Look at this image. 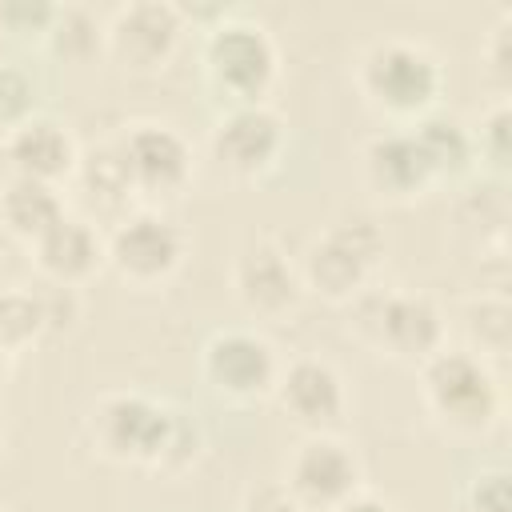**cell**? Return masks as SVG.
Returning a JSON list of instances; mask_svg holds the SVG:
<instances>
[{"instance_id":"cell-15","label":"cell","mask_w":512,"mask_h":512,"mask_svg":"<svg viewBox=\"0 0 512 512\" xmlns=\"http://www.w3.org/2000/svg\"><path fill=\"white\" fill-rule=\"evenodd\" d=\"M0 148H4V160H8L12 176H28V180H44V184H56V180L72 176L76 160H80V148H76L72 132L60 120L40 116V112L4 128Z\"/></svg>"},{"instance_id":"cell-4","label":"cell","mask_w":512,"mask_h":512,"mask_svg":"<svg viewBox=\"0 0 512 512\" xmlns=\"http://www.w3.org/2000/svg\"><path fill=\"white\" fill-rule=\"evenodd\" d=\"M200 64L208 84L228 100V108H236V104H264L280 56L264 24L244 16H220L204 36Z\"/></svg>"},{"instance_id":"cell-31","label":"cell","mask_w":512,"mask_h":512,"mask_svg":"<svg viewBox=\"0 0 512 512\" xmlns=\"http://www.w3.org/2000/svg\"><path fill=\"white\" fill-rule=\"evenodd\" d=\"M336 512H396L388 500H380V496H372V492H356L348 504H340Z\"/></svg>"},{"instance_id":"cell-24","label":"cell","mask_w":512,"mask_h":512,"mask_svg":"<svg viewBox=\"0 0 512 512\" xmlns=\"http://www.w3.org/2000/svg\"><path fill=\"white\" fill-rule=\"evenodd\" d=\"M200 452H204V428H200L184 408H176V412H172V432H168V444H164V452H160L156 472L176 476V472L192 468V464L200 460Z\"/></svg>"},{"instance_id":"cell-27","label":"cell","mask_w":512,"mask_h":512,"mask_svg":"<svg viewBox=\"0 0 512 512\" xmlns=\"http://www.w3.org/2000/svg\"><path fill=\"white\" fill-rule=\"evenodd\" d=\"M464 508H468V512H512L508 472H504V468L480 472V476L468 484V492H464Z\"/></svg>"},{"instance_id":"cell-32","label":"cell","mask_w":512,"mask_h":512,"mask_svg":"<svg viewBox=\"0 0 512 512\" xmlns=\"http://www.w3.org/2000/svg\"><path fill=\"white\" fill-rule=\"evenodd\" d=\"M4 368H8V352L0 348V376H4Z\"/></svg>"},{"instance_id":"cell-7","label":"cell","mask_w":512,"mask_h":512,"mask_svg":"<svg viewBox=\"0 0 512 512\" xmlns=\"http://www.w3.org/2000/svg\"><path fill=\"white\" fill-rule=\"evenodd\" d=\"M104 260L124 284L156 288L184 260V232L156 208L128 212L104 240Z\"/></svg>"},{"instance_id":"cell-14","label":"cell","mask_w":512,"mask_h":512,"mask_svg":"<svg viewBox=\"0 0 512 512\" xmlns=\"http://www.w3.org/2000/svg\"><path fill=\"white\" fill-rule=\"evenodd\" d=\"M232 288H236V300L252 316L276 320V316L296 308V300L304 292V280H300V268L276 244L260 240V244L240 252V260L232 268Z\"/></svg>"},{"instance_id":"cell-33","label":"cell","mask_w":512,"mask_h":512,"mask_svg":"<svg viewBox=\"0 0 512 512\" xmlns=\"http://www.w3.org/2000/svg\"><path fill=\"white\" fill-rule=\"evenodd\" d=\"M0 512H4V508H0Z\"/></svg>"},{"instance_id":"cell-12","label":"cell","mask_w":512,"mask_h":512,"mask_svg":"<svg viewBox=\"0 0 512 512\" xmlns=\"http://www.w3.org/2000/svg\"><path fill=\"white\" fill-rule=\"evenodd\" d=\"M180 36H184V8L168 0H136L112 16V24L104 28V48L120 64L152 72L172 60Z\"/></svg>"},{"instance_id":"cell-1","label":"cell","mask_w":512,"mask_h":512,"mask_svg":"<svg viewBox=\"0 0 512 512\" xmlns=\"http://www.w3.org/2000/svg\"><path fill=\"white\" fill-rule=\"evenodd\" d=\"M356 84H360V96L376 112H384L388 120L416 124L420 116L436 112V100L444 88V68L432 56V48H424L420 40L384 36V40L368 44V52L360 56Z\"/></svg>"},{"instance_id":"cell-28","label":"cell","mask_w":512,"mask_h":512,"mask_svg":"<svg viewBox=\"0 0 512 512\" xmlns=\"http://www.w3.org/2000/svg\"><path fill=\"white\" fill-rule=\"evenodd\" d=\"M52 16H56V8L52 4H32V0H8V4H0V28H8V32H20V36H28V32H48V24H52Z\"/></svg>"},{"instance_id":"cell-10","label":"cell","mask_w":512,"mask_h":512,"mask_svg":"<svg viewBox=\"0 0 512 512\" xmlns=\"http://www.w3.org/2000/svg\"><path fill=\"white\" fill-rule=\"evenodd\" d=\"M116 144L124 156L128 184L144 200H168L192 180V148L172 124L140 120Z\"/></svg>"},{"instance_id":"cell-18","label":"cell","mask_w":512,"mask_h":512,"mask_svg":"<svg viewBox=\"0 0 512 512\" xmlns=\"http://www.w3.org/2000/svg\"><path fill=\"white\" fill-rule=\"evenodd\" d=\"M64 196L56 184L28 180V176H8L0 188V224L8 236L20 244H36L60 216H64Z\"/></svg>"},{"instance_id":"cell-11","label":"cell","mask_w":512,"mask_h":512,"mask_svg":"<svg viewBox=\"0 0 512 512\" xmlns=\"http://www.w3.org/2000/svg\"><path fill=\"white\" fill-rule=\"evenodd\" d=\"M208 148L228 176L256 180L272 172L284 152V120L268 104H236L216 120Z\"/></svg>"},{"instance_id":"cell-9","label":"cell","mask_w":512,"mask_h":512,"mask_svg":"<svg viewBox=\"0 0 512 512\" xmlns=\"http://www.w3.org/2000/svg\"><path fill=\"white\" fill-rule=\"evenodd\" d=\"M284 488L304 512H336L356 492H364L360 488V460L332 432H316L288 456Z\"/></svg>"},{"instance_id":"cell-8","label":"cell","mask_w":512,"mask_h":512,"mask_svg":"<svg viewBox=\"0 0 512 512\" xmlns=\"http://www.w3.org/2000/svg\"><path fill=\"white\" fill-rule=\"evenodd\" d=\"M200 372H204L208 388L220 400H228V404H252V400H264L276 388L280 360H276V348L260 332L228 328V332H216L204 344Z\"/></svg>"},{"instance_id":"cell-22","label":"cell","mask_w":512,"mask_h":512,"mask_svg":"<svg viewBox=\"0 0 512 512\" xmlns=\"http://www.w3.org/2000/svg\"><path fill=\"white\" fill-rule=\"evenodd\" d=\"M44 36H48L52 52L68 56V60H88L104 44V28L88 8H56Z\"/></svg>"},{"instance_id":"cell-6","label":"cell","mask_w":512,"mask_h":512,"mask_svg":"<svg viewBox=\"0 0 512 512\" xmlns=\"http://www.w3.org/2000/svg\"><path fill=\"white\" fill-rule=\"evenodd\" d=\"M384 256V236L372 220L364 216H352V220H340L332 224L320 240L308 244L304 252V264H300V280L320 292L324 300H356L360 292H368V276L376 272Z\"/></svg>"},{"instance_id":"cell-30","label":"cell","mask_w":512,"mask_h":512,"mask_svg":"<svg viewBox=\"0 0 512 512\" xmlns=\"http://www.w3.org/2000/svg\"><path fill=\"white\" fill-rule=\"evenodd\" d=\"M240 512H304L284 484H264V488H252L240 504Z\"/></svg>"},{"instance_id":"cell-26","label":"cell","mask_w":512,"mask_h":512,"mask_svg":"<svg viewBox=\"0 0 512 512\" xmlns=\"http://www.w3.org/2000/svg\"><path fill=\"white\" fill-rule=\"evenodd\" d=\"M32 104H36V84L24 68H12V64H0V124L12 128L20 120L32 116Z\"/></svg>"},{"instance_id":"cell-19","label":"cell","mask_w":512,"mask_h":512,"mask_svg":"<svg viewBox=\"0 0 512 512\" xmlns=\"http://www.w3.org/2000/svg\"><path fill=\"white\" fill-rule=\"evenodd\" d=\"M408 132L416 136V144H420V152H424V160H428V168H432L436 180L460 176L476 160L468 124L456 120V116H448V112H428L416 124H408Z\"/></svg>"},{"instance_id":"cell-23","label":"cell","mask_w":512,"mask_h":512,"mask_svg":"<svg viewBox=\"0 0 512 512\" xmlns=\"http://www.w3.org/2000/svg\"><path fill=\"white\" fill-rule=\"evenodd\" d=\"M508 296H480L472 300L468 308V336H472V348L480 360L484 356H504L508 352V332H512V320H508Z\"/></svg>"},{"instance_id":"cell-16","label":"cell","mask_w":512,"mask_h":512,"mask_svg":"<svg viewBox=\"0 0 512 512\" xmlns=\"http://www.w3.org/2000/svg\"><path fill=\"white\" fill-rule=\"evenodd\" d=\"M364 180L384 200H416L428 184H436L408 128H384L364 144Z\"/></svg>"},{"instance_id":"cell-20","label":"cell","mask_w":512,"mask_h":512,"mask_svg":"<svg viewBox=\"0 0 512 512\" xmlns=\"http://www.w3.org/2000/svg\"><path fill=\"white\" fill-rule=\"evenodd\" d=\"M76 180L88 192V200H96L100 208H124L136 196L128 184V172H124L120 144H100V148L84 152L76 160Z\"/></svg>"},{"instance_id":"cell-2","label":"cell","mask_w":512,"mask_h":512,"mask_svg":"<svg viewBox=\"0 0 512 512\" xmlns=\"http://www.w3.org/2000/svg\"><path fill=\"white\" fill-rule=\"evenodd\" d=\"M420 396L440 428L452 436H480L500 416V384L476 352L440 348L420 364Z\"/></svg>"},{"instance_id":"cell-29","label":"cell","mask_w":512,"mask_h":512,"mask_svg":"<svg viewBox=\"0 0 512 512\" xmlns=\"http://www.w3.org/2000/svg\"><path fill=\"white\" fill-rule=\"evenodd\" d=\"M484 60H488V72L496 76L500 92L508 88V76H512V16H504L496 28H492V40L484 48Z\"/></svg>"},{"instance_id":"cell-13","label":"cell","mask_w":512,"mask_h":512,"mask_svg":"<svg viewBox=\"0 0 512 512\" xmlns=\"http://www.w3.org/2000/svg\"><path fill=\"white\" fill-rule=\"evenodd\" d=\"M276 400L280 408L308 428V436L316 432H332L340 428L344 412H348V392H344V376L320 360V356H300L288 368H280L276 376Z\"/></svg>"},{"instance_id":"cell-21","label":"cell","mask_w":512,"mask_h":512,"mask_svg":"<svg viewBox=\"0 0 512 512\" xmlns=\"http://www.w3.org/2000/svg\"><path fill=\"white\" fill-rule=\"evenodd\" d=\"M40 332H48V316H44V300L32 288H0V348L12 356L16 348L32 344Z\"/></svg>"},{"instance_id":"cell-5","label":"cell","mask_w":512,"mask_h":512,"mask_svg":"<svg viewBox=\"0 0 512 512\" xmlns=\"http://www.w3.org/2000/svg\"><path fill=\"white\" fill-rule=\"evenodd\" d=\"M172 404L148 400L140 392H108L88 412V436L92 448L112 464L152 468L160 464V452L172 432Z\"/></svg>"},{"instance_id":"cell-3","label":"cell","mask_w":512,"mask_h":512,"mask_svg":"<svg viewBox=\"0 0 512 512\" xmlns=\"http://www.w3.org/2000/svg\"><path fill=\"white\" fill-rule=\"evenodd\" d=\"M356 336L396 364H424L444 348V316L428 292L372 288L356 300Z\"/></svg>"},{"instance_id":"cell-17","label":"cell","mask_w":512,"mask_h":512,"mask_svg":"<svg viewBox=\"0 0 512 512\" xmlns=\"http://www.w3.org/2000/svg\"><path fill=\"white\" fill-rule=\"evenodd\" d=\"M28 248H32L36 268L44 272V280L64 284V288H76L104 264V236L96 232V224H88L84 216H72V212H64Z\"/></svg>"},{"instance_id":"cell-25","label":"cell","mask_w":512,"mask_h":512,"mask_svg":"<svg viewBox=\"0 0 512 512\" xmlns=\"http://www.w3.org/2000/svg\"><path fill=\"white\" fill-rule=\"evenodd\" d=\"M508 100L500 96L484 116H480V124L476 128H468L472 132V148H476V156H488L496 168H504L508 164Z\"/></svg>"}]
</instances>
